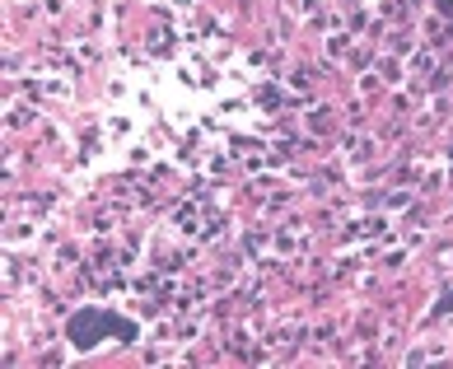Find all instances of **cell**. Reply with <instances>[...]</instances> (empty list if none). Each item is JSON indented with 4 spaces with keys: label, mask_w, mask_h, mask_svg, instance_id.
<instances>
[{
    "label": "cell",
    "mask_w": 453,
    "mask_h": 369,
    "mask_svg": "<svg viewBox=\"0 0 453 369\" xmlns=\"http://www.w3.org/2000/svg\"><path fill=\"white\" fill-rule=\"evenodd\" d=\"M98 332H122V337L131 342V337H136V323L112 318V313H80V318H71V342L75 346H94Z\"/></svg>",
    "instance_id": "cell-1"
}]
</instances>
